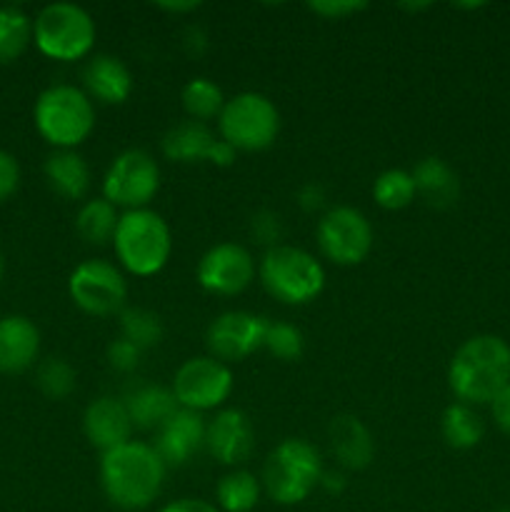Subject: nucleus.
Wrapping results in <instances>:
<instances>
[{
    "label": "nucleus",
    "mask_w": 510,
    "mask_h": 512,
    "mask_svg": "<svg viewBox=\"0 0 510 512\" xmlns=\"http://www.w3.org/2000/svg\"><path fill=\"white\" fill-rule=\"evenodd\" d=\"M168 465L143 440H128L100 455V488L113 508L138 512L160 498Z\"/></svg>",
    "instance_id": "1"
},
{
    "label": "nucleus",
    "mask_w": 510,
    "mask_h": 512,
    "mask_svg": "<svg viewBox=\"0 0 510 512\" xmlns=\"http://www.w3.org/2000/svg\"><path fill=\"white\" fill-rule=\"evenodd\" d=\"M510 383V345L500 335L480 333L465 340L448 365L450 393L465 405H490Z\"/></svg>",
    "instance_id": "2"
},
{
    "label": "nucleus",
    "mask_w": 510,
    "mask_h": 512,
    "mask_svg": "<svg viewBox=\"0 0 510 512\" xmlns=\"http://www.w3.org/2000/svg\"><path fill=\"white\" fill-rule=\"evenodd\" d=\"M115 258L120 270L135 278L158 275L173 255V233L158 210H125L113 235Z\"/></svg>",
    "instance_id": "3"
},
{
    "label": "nucleus",
    "mask_w": 510,
    "mask_h": 512,
    "mask_svg": "<svg viewBox=\"0 0 510 512\" xmlns=\"http://www.w3.org/2000/svg\"><path fill=\"white\" fill-rule=\"evenodd\" d=\"M323 470V458L310 440L285 438L265 458L260 483L273 503L290 508L308 500L313 490L320 488Z\"/></svg>",
    "instance_id": "4"
},
{
    "label": "nucleus",
    "mask_w": 510,
    "mask_h": 512,
    "mask_svg": "<svg viewBox=\"0 0 510 512\" xmlns=\"http://www.w3.org/2000/svg\"><path fill=\"white\" fill-rule=\"evenodd\" d=\"M33 120L45 143L55 150H75L95 130V103L78 85L55 83L35 100Z\"/></svg>",
    "instance_id": "5"
},
{
    "label": "nucleus",
    "mask_w": 510,
    "mask_h": 512,
    "mask_svg": "<svg viewBox=\"0 0 510 512\" xmlns=\"http://www.w3.org/2000/svg\"><path fill=\"white\" fill-rule=\"evenodd\" d=\"M258 278L268 295L283 305H308L325 290L323 263L308 250L285 243L265 250Z\"/></svg>",
    "instance_id": "6"
},
{
    "label": "nucleus",
    "mask_w": 510,
    "mask_h": 512,
    "mask_svg": "<svg viewBox=\"0 0 510 512\" xmlns=\"http://www.w3.org/2000/svg\"><path fill=\"white\" fill-rule=\"evenodd\" d=\"M95 20L83 5L50 3L35 15L33 43L45 58L60 63H75L93 53L95 48Z\"/></svg>",
    "instance_id": "7"
},
{
    "label": "nucleus",
    "mask_w": 510,
    "mask_h": 512,
    "mask_svg": "<svg viewBox=\"0 0 510 512\" xmlns=\"http://www.w3.org/2000/svg\"><path fill=\"white\" fill-rule=\"evenodd\" d=\"M220 140L233 145L238 153H260L278 140L280 110L268 95L258 90H243L225 100L218 118Z\"/></svg>",
    "instance_id": "8"
},
{
    "label": "nucleus",
    "mask_w": 510,
    "mask_h": 512,
    "mask_svg": "<svg viewBox=\"0 0 510 512\" xmlns=\"http://www.w3.org/2000/svg\"><path fill=\"white\" fill-rule=\"evenodd\" d=\"M315 243L325 260L340 268H353L370 255L375 233L370 220L358 208L335 205L320 215L315 225Z\"/></svg>",
    "instance_id": "9"
},
{
    "label": "nucleus",
    "mask_w": 510,
    "mask_h": 512,
    "mask_svg": "<svg viewBox=\"0 0 510 512\" xmlns=\"http://www.w3.org/2000/svg\"><path fill=\"white\" fill-rule=\"evenodd\" d=\"M68 295L75 308L93 318H110L120 313L128 300V280L120 265L103 258H88L73 268L68 278Z\"/></svg>",
    "instance_id": "10"
},
{
    "label": "nucleus",
    "mask_w": 510,
    "mask_h": 512,
    "mask_svg": "<svg viewBox=\"0 0 510 512\" xmlns=\"http://www.w3.org/2000/svg\"><path fill=\"white\" fill-rule=\"evenodd\" d=\"M158 190L160 165L143 148H128L115 155L103 175V198L115 208H148Z\"/></svg>",
    "instance_id": "11"
},
{
    "label": "nucleus",
    "mask_w": 510,
    "mask_h": 512,
    "mask_svg": "<svg viewBox=\"0 0 510 512\" xmlns=\"http://www.w3.org/2000/svg\"><path fill=\"white\" fill-rule=\"evenodd\" d=\"M233 370L230 365L220 363L213 355H198L188 358L173 375L175 400L180 408L205 413V410H218L233 393Z\"/></svg>",
    "instance_id": "12"
},
{
    "label": "nucleus",
    "mask_w": 510,
    "mask_h": 512,
    "mask_svg": "<svg viewBox=\"0 0 510 512\" xmlns=\"http://www.w3.org/2000/svg\"><path fill=\"white\" fill-rule=\"evenodd\" d=\"M255 275H258V265H255L253 253L240 243H215L213 248L205 250L195 270L200 288L220 298L245 293Z\"/></svg>",
    "instance_id": "13"
},
{
    "label": "nucleus",
    "mask_w": 510,
    "mask_h": 512,
    "mask_svg": "<svg viewBox=\"0 0 510 512\" xmlns=\"http://www.w3.org/2000/svg\"><path fill=\"white\" fill-rule=\"evenodd\" d=\"M265 330H268V318L263 315H255L250 310H225L215 315L205 330L208 355L225 365L240 363L263 348Z\"/></svg>",
    "instance_id": "14"
},
{
    "label": "nucleus",
    "mask_w": 510,
    "mask_h": 512,
    "mask_svg": "<svg viewBox=\"0 0 510 512\" xmlns=\"http://www.w3.org/2000/svg\"><path fill=\"white\" fill-rule=\"evenodd\" d=\"M205 450L228 468H240L255 450L253 420L238 408H223L205 425Z\"/></svg>",
    "instance_id": "15"
},
{
    "label": "nucleus",
    "mask_w": 510,
    "mask_h": 512,
    "mask_svg": "<svg viewBox=\"0 0 510 512\" xmlns=\"http://www.w3.org/2000/svg\"><path fill=\"white\" fill-rule=\"evenodd\" d=\"M133 430V420L123 398H115V395H100L90 400L83 413L85 440L98 448L100 455L133 440Z\"/></svg>",
    "instance_id": "16"
},
{
    "label": "nucleus",
    "mask_w": 510,
    "mask_h": 512,
    "mask_svg": "<svg viewBox=\"0 0 510 512\" xmlns=\"http://www.w3.org/2000/svg\"><path fill=\"white\" fill-rule=\"evenodd\" d=\"M205 425L203 413L178 408L158 430L153 448L168 468H180L205 448Z\"/></svg>",
    "instance_id": "17"
},
{
    "label": "nucleus",
    "mask_w": 510,
    "mask_h": 512,
    "mask_svg": "<svg viewBox=\"0 0 510 512\" xmlns=\"http://www.w3.org/2000/svg\"><path fill=\"white\" fill-rule=\"evenodd\" d=\"M83 90L93 103L123 105L133 93V73L118 55L95 53L83 68Z\"/></svg>",
    "instance_id": "18"
},
{
    "label": "nucleus",
    "mask_w": 510,
    "mask_h": 512,
    "mask_svg": "<svg viewBox=\"0 0 510 512\" xmlns=\"http://www.w3.org/2000/svg\"><path fill=\"white\" fill-rule=\"evenodd\" d=\"M328 445L340 470H365L375 458V440L355 415H335L328 425Z\"/></svg>",
    "instance_id": "19"
},
{
    "label": "nucleus",
    "mask_w": 510,
    "mask_h": 512,
    "mask_svg": "<svg viewBox=\"0 0 510 512\" xmlns=\"http://www.w3.org/2000/svg\"><path fill=\"white\" fill-rule=\"evenodd\" d=\"M40 330L25 315L0 318V373L18 375L38 360Z\"/></svg>",
    "instance_id": "20"
},
{
    "label": "nucleus",
    "mask_w": 510,
    "mask_h": 512,
    "mask_svg": "<svg viewBox=\"0 0 510 512\" xmlns=\"http://www.w3.org/2000/svg\"><path fill=\"white\" fill-rule=\"evenodd\" d=\"M415 180V193L425 205L435 210H448L460 198V178L443 158L438 155H425L410 170Z\"/></svg>",
    "instance_id": "21"
},
{
    "label": "nucleus",
    "mask_w": 510,
    "mask_h": 512,
    "mask_svg": "<svg viewBox=\"0 0 510 512\" xmlns=\"http://www.w3.org/2000/svg\"><path fill=\"white\" fill-rule=\"evenodd\" d=\"M50 190L65 200H83L93 185L90 165L78 150H53L43 165Z\"/></svg>",
    "instance_id": "22"
},
{
    "label": "nucleus",
    "mask_w": 510,
    "mask_h": 512,
    "mask_svg": "<svg viewBox=\"0 0 510 512\" xmlns=\"http://www.w3.org/2000/svg\"><path fill=\"white\" fill-rule=\"evenodd\" d=\"M123 403L125 408H128V415L130 420H133L135 430H155V433H158L165 425V420L180 408L173 390L155 383H138L135 388L128 390Z\"/></svg>",
    "instance_id": "23"
},
{
    "label": "nucleus",
    "mask_w": 510,
    "mask_h": 512,
    "mask_svg": "<svg viewBox=\"0 0 510 512\" xmlns=\"http://www.w3.org/2000/svg\"><path fill=\"white\" fill-rule=\"evenodd\" d=\"M215 143V133L205 123L198 120H180V123L170 125L165 130L163 140H160V150H163L165 160L180 165L205 163L208 160L210 148Z\"/></svg>",
    "instance_id": "24"
},
{
    "label": "nucleus",
    "mask_w": 510,
    "mask_h": 512,
    "mask_svg": "<svg viewBox=\"0 0 510 512\" xmlns=\"http://www.w3.org/2000/svg\"><path fill=\"white\" fill-rule=\"evenodd\" d=\"M263 483L245 468H233L215 485V508L220 512H253L258 508Z\"/></svg>",
    "instance_id": "25"
},
{
    "label": "nucleus",
    "mask_w": 510,
    "mask_h": 512,
    "mask_svg": "<svg viewBox=\"0 0 510 512\" xmlns=\"http://www.w3.org/2000/svg\"><path fill=\"white\" fill-rule=\"evenodd\" d=\"M440 435H443L445 445L453 450H473L480 445L485 435V423L473 405L465 403H450L440 415Z\"/></svg>",
    "instance_id": "26"
},
{
    "label": "nucleus",
    "mask_w": 510,
    "mask_h": 512,
    "mask_svg": "<svg viewBox=\"0 0 510 512\" xmlns=\"http://www.w3.org/2000/svg\"><path fill=\"white\" fill-rule=\"evenodd\" d=\"M118 220V208L100 195V198H88L80 205L78 215H75V230L88 245H108L113 243Z\"/></svg>",
    "instance_id": "27"
},
{
    "label": "nucleus",
    "mask_w": 510,
    "mask_h": 512,
    "mask_svg": "<svg viewBox=\"0 0 510 512\" xmlns=\"http://www.w3.org/2000/svg\"><path fill=\"white\" fill-rule=\"evenodd\" d=\"M33 43V20L18 5L0 8V65L15 63Z\"/></svg>",
    "instance_id": "28"
},
{
    "label": "nucleus",
    "mask_w": 510,
    "mask_h": 512,
    "mask_svg": "<svg viewBox=\"0 0 510 512\" xmlns=\"http://www.w3.org/2000/svg\"><path fill=\"white\" fill-rule=\"evenodd\" d=\"M225 95L220 90V85L210 78H193L185 83L183 93H180V103H183L185 115L190 120H198V123L208 125V120L220 118L225 108Z\"/></svg>",
    "instance_id": "29"
},
{
    "label": "nucleus",
    "mask_w": 510,
    "mask_h": 512,
    "mask_svg": "<svg viewBox=\"0 0 510 512\" xmlns=\"http://www.w3.org/2000/svg\"><path fill=\"white\" fill-rule=\"evenodd\" d=\"M163 333V320H160V315L155 310L140 308V305L120 310V338L130 340L143 353L155 348V345H160Z\"/></svg>",
    "instance_id": "30"
},
{
    "label": "nucleus",
    "mask_w": 510,
    "mask_h": 512,
    "mask_svg": "<svg viewBox=\"0 0 510 512\" xmlns=\"http://www.w3.org/2000/svg\"><path fill=\"white\" fill-rule=\"evenodd\" d=\"M418 198L410 170L388 168L373 180V200L383 210H403Z\"/></svg>",
    "instance_id": "31"
},
{
    "label": "nucleus",
    "mask_w": 510,
    "mask_h": 512,
    "mask_svg": "<svg viewBox=\"0 0 510 512\" xmlns=\"http://www.w3.org/2000/svg\"><path fill=\"white\" fill-rule=\"evenodd\" d=\"M263 348L283 363H295L305 353V335L298 325L285 323V320H268Z\"/></svg>",
    "instance_id": "32"
},
{
    "label": "nucleus",
    "mask_w": 510,
    "mask_h": 512,
    "mask_svg": "<svg viewBox=\"0 0 510 512\" xmlns=\"http://www.w3.org/2000/svg\"><path fill=\"white\" fill-rule=\"evenodd\" d=\"M78 385L75 368L65 358H45L38 365V388L45 398L65 400Z\"/></svg>",
    "instance_id": "33"
},
{
    "label": "nucleus",
    "mask_w": 510,
    "mask_h": 512,
    "mask_svg": "<svg viewBox=\"0 0 510 512\" xmlns=\"http://www.w3.org/2000/svg\"><path fill=\"white\" fill-rule=\"evenodd\" d=\"M248 233L253 238V243L263 245L265 250L275 248L283 240V220L275 210H255L248 220Z\"/></svg>",
    "instance_id": "34"
},
{
    "label": "nucleus",
    "mask_w": 510,
    "mask_h": 512,
    "mask_svg": "<svg viewBox=\"0 0 510 512\" xmlns=\"http://www.w3.org/2000/svg\"><path fill=\"white\" fill-rule=\"evenodd\" d=\"M140 358H143V350L135 348L130 340L115 338L110 340L108 348H105V360H108V368L115 373L130 375L140 368Z\"/></svg>",
    "instance_id": "35"
},
{
    "label": "nucleus",
    "mask_w": 510,
    "mask_h": 512,
    "mask_svg": "<svg viewBox=\"0 0 510 512\" xmlns=\"http://www.w3.org/2000/svg\"><path fill=\"white\" fill-rule=\"evenodd\" d=\"M368 8L365 0H315V3H308L310 13L320 15L325 20H343L350 18V15L360 13V10Z\"/></svg>",
    "instance_id": "36"
},
{
    "label": "nucleus",
    "mask_w": 510,
    "mask_h": 512,
    "mask_svg": "<svg viewBox=\"0 0 510 512\" xmlns=\"http://www.w3.org/2000/svg\"><path fill=\"white\" fill-rule=\"evenodd\" d=\"M20 185V165L15 155L8 150H0V203L13 198Z\"/></svg>",
    "instance_id": "37"
},
{
    "label": "nucleus",
    "mask_w": 510,
    "mask_h": 512,
    "mask_svg": "<svg viewBox=\"0 0 510 512\" xmlns=\"http://www.w3.org/2000/svg\"><path fill=\"white\" fill-rule=\"evenodd\" d=\"M325 203H328V193H325V188L318 180H310V183H305L303 188L298 190V205L303 213H320V210L325 208Z\"/></svg>",
    "instance_id": "38"
},
{
    "label": "nucleus",
    "mask_w": 510,
    "mask_h": 512,
    "mask_svg": "<svg viewBox=\"0 0 510 512\" xmlns=\"http://www.w3.org/2000/svg\"><path fill=\"white\" fill-rule=\"evenodd\" d=\"M490 415H493L495 425H498L505 435H510V383L493 398V403H490Z\"/></svg>",
    "instance_id": "39"
},
{
    "label": "nucleus",
    "mask_w": 510,
    "mask_h": 512,
    "mask_svg": "<svg viewBox=\"0 0 510 512\" xmlns=\"http://www.w3.org/2000/svg\"><path fill=\"white\" fill-rule=\"evenodd\" d=\"M158 512H220L215 503L203 498H178L173 503H165Z\"/></svg>",
    "instance_id": "40"
},
{
    "label": "nucleus",
    "mask_w": 510,
    "mask_h": 512,
    "mask_svg": "<svg viewBox=\"0 0 510 512\" xmlns=\"http://www.w3.org/2000/svg\"><path fill=\"white\" fill-rule=\"evenodd\" d=\"M235 158H238V150H235L233 145L225 143V140L215 138V143H213V148H210L208 160H205V163L215 165V168H230V165L235 163Z\"/></svg>",
    "instance_id": "41"
},
{
    "label": "nucleus",
    "mask_w": 510,
    "mask_h": 512,
    "mask_svg": "<svg viewBox=\"0 0 510 512\" xmlns=\"http://www.w3.org/2000/svg\"><path fill=\"white\" fill-rule=\"evenodd\" d=\"M183 48L190 55H203L208 50V33L200 25H188L183 30Z\"/></svg>",
    "instance_id": "42"
},
{
    "label": "nucleus",
    "mask_w": 510,
    "mask_h": 512,
    "mask_svg": "<svg viewBox=\"0 0 510 512\" xmlns=\"http://www.w3.org/2000/svg\"><path fill=\"white\" fill-rule=\"evenodd\" d=\"M348 485V478H345L343 470H323V478H320V488L328 490V493L340 495Z\"/></svg>",
    "instance_id": "43"
},
{
    "label": "nucleus",
    "mask_w": 510,
    "mask_h": 512,
    "mask_svg": "<svg viewBox=\"0 0 510 512\" xmlns=\"http://www.w3.org/2000/svg\"><path fill=\"white\" fill-rule=\"evenodd\" d=\"M160 10L165 13H175V15H185V13H193V10L200 8L198 0H188V3H158Z\"/></svg>",
    "instance_id": "44"
},
{
    "label": "nucleus",
    "mask_w": 510,
    "mask_h": 512,
    "mask_svg": "<svg viewBox=\"0 0 510 512\" xmlns=\"http://www.w3.org/2000/svg\"><path fill=\"white\" fill-rule=\"evenodd\" d=\"M403 8L405 10H425V8H430V3H415V5L413 3H405Z\"/></svg>",
    "instance_id": "45"
},
{
    "label": "nucleus",
    "mask_w": 510,
    "mask_h": 512,
    "mask_svg": "<svg viewBox=\"0 0 510 512\" xmlns=\"http://www.w3.org/2000/svg\"><path fill=\"white\" fill-rule=\"evenodd\" d=\"M3 273H5V258L3 253H0V280H3Z\"/></svg>",
    "instance_id": "46"
},
{
    "label": "nucleus",
    "mask_w": 510,
    "mask_h": 512,
    "mask_svg": "<svg viewBox=\"0 0 510 512\" xmlns=\"http://www.w3.org/2000/svg\"><path fill=\"white\" fill-rule=\"evenodd\" d=\"M498 512H510V508H503V510H498Z\"/></svg>",
    "instance_id": "47"
}]
</instances>
